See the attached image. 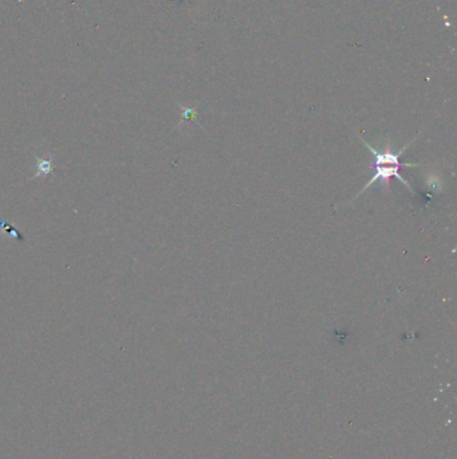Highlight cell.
I'll return each mask as SVG.
<instances>
[{"label": "cell", "mask_w": 457, "mask_h": 459, "mask_svg": "<svg viewBox=\"0 0 457 459\" xmlns=\"http://www.w3.org/2000/svg\"><path fill=\"white\" fill-rule=\"evenodd\" d=\"M35 160H37V164H38V171L34 177L37 179V177H41V176H48L51 172H52V169H54L52 161H51V160H46V158H39V157H35Z\"/></svg>", "instance_id": "cell-1"}, {"label": "cell", "mask_w": 457, "mask_h": 459, "mask_svg": "<svg viewBox=\"0 0 457 459\" xmlns=\"http://www.w3.org/2000/svg\"><path fill=\"white\" fill-rule=\"evenodd\" d=\"M0 228H3L4 231H7V232H8V234H11V235H14L15 238H18L19 242H22V237L19 235L18 232L15 231V228L8 227V226H5V224H4V223H3V222H0Z\"/></svg>", "instance_id": "cell-2"}]
</instances>
